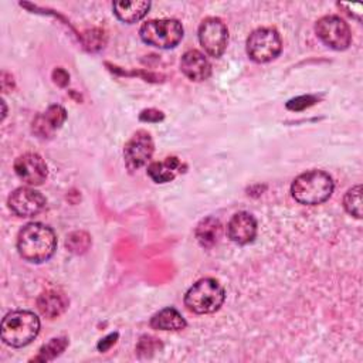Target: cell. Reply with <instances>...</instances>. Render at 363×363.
<instances>
[{
	"mask_svg": "<svg viewBox=\"0 0 363 363\" xmlns=\"http://www.w3.org/2000/svg\"><path fill=\"white\" fill-rule=\"evenodd\" d=\"M343 206L350 216L356 218H362V186L360 184L347 190V193L343 197Z\"/></svg>",
	"mask_w": 363,
	"mask_h": 363,
	"instance_id": "obj_21",
	"label": "cell"
},
{
	"mask_svg": "<svg viewBox=\"0 0 363 363\" xmlns=\"http://www.w3.org/2000/svg\"><path fill=\"white\" fill-rule=\"evenodd\" d=\"M163 118H164L163 112H160L157 109H153V108L145 109L139 115V119L143 121V122H160V121H163Z\"/></svg>",
	"mask_w": 363,
	"mask_h": 363,
	"instance_id": "obj_25",
	"label": "cell"
},
{
	"mask_svg": "<svg viewBox=\"0 0 363 363\" xmlns=\"http://www.w3.org/2000/svg\"><path fill=\"white\" fill-rule=\"evenodd\" d=\"M224 299L223 285L214 278H203L189 288L184 295V305L190 312L204 315L218 311Z\"/></svg>",
	"mask_w": 363,
	"mask_h": 363,
	"instance_id": "obj_4",
	"label": "cell"
},
{
	"mask_svg": "<svg viewBox=\"0 0 363 363\" xmlns=\"http://www.w3.org/2000/svg\"><path fill=\"white\" fill-rule=\"evenodd\" d=\"M160 346V343L157 342V339L152 337V336H142L139 343H138V347L136 350L140 353V352H155L156 347Z\"/></svg>",
	"mask_w": 363,
	"mask_h": 363,
	"instance_id": "obj_24",
	"label": "cell"
},
{
	"mask_svg": "<svg viewBox=\"0 0 363 363\" xmlns=\"http://www.w3.org/2000/svg\"><path fill=\"white\" fill-rule=\"evenodd\" d=\"M37 308L48 319L58 318L68 308V298L58 289H47L37 299Z\"/></svg>",
	"mask_w": 363,
	"mask_h": 363,
	"instance_id": "obj_15",
	"label": "cell"
},
{
	"mask_svg": "<svg viewBox=\"0 0 363 363\" xmlns=\"http://www.w3.org/2000/svg\"><path fill=\"white\" fill-rule=\"evenodd\" d=\"M155 150L153 140L146 130H138L125 145L123 157L126 167L133 172L145 166Z\"/></svg>",
	"mask_w": 363,
	"mask_h": 363,
	"instance_id": "obj_9",
	"label": "cell"
},
{
	"mask_svg": "<svg viewBox=\"0 0 363 363\" xmlns=\"http://www.w3.org/2000/svg\"><path fill=\"white\" fill-rule=\"evenodd\" d=\"M112 9L115 16L128 24L136 23L140 18L146 16V13L150 9V3L145 0H136V1H113Z\"/></svg>",
	"mask_w": 363,
	"mask_h": 363,
	"instance_id": "obj_16",
	"label": "cell"
},
{
	"mask_svg": "<svg viewBox=\"0 0 363 363\" xmlns=\"http://www.w3.org/2000/svg\"><path fill=\"white\" fill-rule=\"evenodd\" d=\"M67 346H68V339L67 337H54L48 343L41 346V349L38 350V354L33 360L34 362L52 360L57 356H60L65 350Z\"/></svg>",
	"mask_w": 363,
	"mask_h": 363,
	"instance_id": "obj_20",
	"label": "cell"
},
{
	"mask_svg": "<svg viewBox=\"0 0 363 363\" xmlns=\"http://www.w3.org/2000/svg\"><path fill=\"white\" fill-rule=\"evenodd\" d=\"M40 332V319L30 311H13L1 320V340L11 347L31 343Z\"/></svg>",
	"mask_w": 363,
	"mask_h": 363,
	"instance_id": "obj_3",
	"label": "cell"
},
{
	"mask_svg": "<svg viewBox=\"0 0 363 363\" xmlns=\"http://www.w3.org/2000/svg\"><path fill=\"white\" fill-rule=\"evenodd\" d=\"M17 176L30 186H40L45 182L48 170L43 157L37 153L20 155L14 162Z\"/></svg>",
	"mask_w": 363,
	"mask_h": 363,
	"instance_id": "obj_11",
	"label": "cell"
},
{
	"mask_svg": "<svg viewBox=\"0 0 363 363\" xmlns=\"http://www.w3.org/2000/svg\"><path fill=\"white\" fill-rule=\"evenodd\" d=\"M57 250V237L54 231L41 223L24 225L17 235V251L28 262H44L50 259Z\"/></svg>",
	"mask_w": 363,
	"mask_h": 363,
	"instance_id": "obj_1",
	"label": "cell"
},
{
	"mask_svg": "<svg viewBox=\"0 0 363 363\" xmlns=\"http://www.w3.org/2000/svg\"><path fill=\"white\" fill-rule=\"evenodd\" d=\"M65 245L74 254H84L91 245V237L85 231H74L67 237Z\"/></svg>",
	"mask_w": 363,
	"mask_h": 363,
	"instance_id": "obj_22",
	"label": "cell"
},
{
	"mask_svg": "<svg viewBox=\"0 0 363 363\" xmlns=\"http://www.w3.org/2000/svg\"><path fill=\"white\" fill-rule=\"evenodd\" d=\"M67 119V112L61 105H51L45 112L38 113L31 125L34 135L41 139L51 138L55 130L61 128V125Z\"/></svg>",
	"mask_w": 363,
	"mask_h": 363,
	"instance_id": "obj_13",
	"label": "cell"
},
{
	"mask_svg": "<svg viewBox=\"0 0 363 363\" xmlns=\"http://www.w3.org/2000/svg\"><path fill=\"white\" fill-rule=\"evenodd\" d=\"M52 79L60 86H67L69 82V75L64 68H55L52 71Z\"/></svg>",
	"mask_w": 363,
	"mask_h": 363,
	"instance_id": "obj_26",
	"label": "cell"
},
{
	"mask_svg": "<svg viewBox=\"0 0 363 363\" xmlns=\"http://www.w3.org/2000/svg\"><path fill=\"white\" fill-rule=\"evenodd\" d=\"M182 163L177 157H166L163 162H153L147 167V174L155 183H167L180 172Z\"/></svg>",
	"mask_w": 363,
	"mask_h": 363,
	"instance_id": "obj_17",
	"label": "cell"
},
{
	"mask_svg": "<svg viewBox=\"0 0 363 363\" xmlns=\"http://www.w3.org/2000/svg\"><path fill=\"white\" fill-rule=\"evenodd\" d=\"M116 339H118V333H111V335H108L106 337L101 339V342L98 343V349H99L101 352L108 350V349L116 342Z\"/></svg>",
	"mask_w": 363,
	"mask_h": 363,
	"instance_id": "obj_27",
	"label": "cell"
},
{
	"mask_svg": "<svg viewBox=\"0 0 363 363\" xmlns=\"http://www.w3.org/2000/svg\"><path fill=\"white\" fill-rule=\"evenodd\" d=\"M45 197L30 187L16 189L7 200L9 208L18 217H33L41 213L45 207Z\"/></svg>",
	"mask_w": 363,
	"mask_h": 363,
	"instance_id": "obj_10",
	"label": "cell"
},
{
	"mask_svg": "<svg viewBox=\"0 0 363 363\" xmlns=\"http://www.w3.org/2000/svg\"><path fill=\"white\" fill-rule=\"evenodd\" d=\"M194 234L201 247L211 248L221 237V223L216 217H206L197 224Z\"/></svg>",
	"mask_w": 363,
	"mask_h": 363,
	"instance_id": "obj_18",
	"label": "cell"
},
{
	"mask_svg": "<svg viewBox=\"0 0 363 363\" xmlns=\"http://www.w3.org/2000/svg\"><path fill=\"white\" fill-rule=\"evenodd\" d=\"M184 318L174 308H164L155 313L150 319V326L159 330H182L186 328Z\"/></svg>",
	"mask_w": 363,
	"mask_h": 363,
	"instance_id": "obj_19",
	"label": "cell"
},
{
	"mask_svg": "<svg viewBox=\"0 0 363 363\" xmlns=\"http://www.w3.org/2000/svg\"><path fill=\"white\" fill-rule=\"evenodd\" d=\"M316 102V96L313 95H302L298 98H294L286 102V108L291 111H302L305 108L312 106Z\"/></svg>",
	"mask_w": 363,
	"mask_h": 363,
	"instance_id": "obj_23",
	"label": "cell"
},
{
	"mask_svg": "<svg viewBox=\"0 0 363 363\" xmlns=\"http://www.w3.org/2000/svg\"><path fill=\"white\" fill-rule=\"evenodd\" d=\"M318 37L330 48L342 51L352 43V31L347 23L337 16H325L316 21Z\"/></svg>",
	"mask_w": 363,
	"mask_h": 363,
	"instance_id": "obj_7",
	"label": "cell"
},
{
	"mask_svg": "<svg viewBox=\"0 0 363 363\" xmlns=\"http://www.w3.org/2000/svg\"><path fill=\"white\" fill-rule=\"evenodd\" d=\"M281 50L282 41L274 28H257L247 38V54L255 62H269L279 55Z\"/></svg>",
	"mask_w": 363,
	"mask_h": 363,
	"instance_id": "obj_6",
	"label": "cell"
},
{
	"mask_svg": "<svg viewBox=\"0 0 363 363\" xmlns=\"http://www.w3.org/2000/svg\"><path fill=\"white\" fill-rule=\"evenodd\" d=\"M182 72L191 81H204L211 74V65L208 60L197 50H189L180 60Z\"/></svg>",
	"mask_w": 363,
	"mask_h": 363,
	"instance_id": "obj_14",
	"label": "cell"
},
{
	"mask_svg": "<svg viewBox=\"0 0 363 363\" xmlns=\"http://www.w3.org/2000/svg\"><path fill=\"white\" fill-rule=\"evenodd\" d=\"M140 38L147 45L167 50L176 47L183 38V26L174 18L149 20L139 30Z\"/></svg>",
	"mask_w": 363,
	"mask_h": 363,
	"instance_id": "obj_5",
	"label": "cell"
},
{
	"mask_svg": "<svg viewBox=\"0 0 363 363\" xmlns=\"http://www.w3.org/2000/svg\"><path fill=\"white\" fill-rule=\"evenodd\" d=\"M228 238L240 245L251 242L257 235V221L247 211L235 213L227 224Z\"/></svg>",
	"mask_w": 363,
	"mask_h": 363,
	"instance_id": "obj_12",
	"label": "cell"
},
{
	"mask_svg": "<svg viewBox=\"0 0 363 363\" xmlns=\"http://www.w3.org/2000/svg\"><path fill=\"white\" fill-rule=\"evenodd\" d=\"M199 41L204 51L211 57H220L228 41V31L223 20L207 17L199 27Z\"/></svg>",
	"mask_w": 363,
	"mask_h": 363,
	"instance_id": "obj_8",
	"label": "cell"
},
{
	"mask_svg": "<svg viewBox=\"0 0 363 363\" xmlns=\"http://www.w3.org/2000/svg\"><path fill=\"white\" fill-rule=\"evenodd\" d=\"M333 180L323 170H308L291 184V194L299 203L305 206H316L326 201L333 193Z\"/></svg>",
	"mask_w": 363,
	"mask_h": 363,
	"instance_id": "obj_2",
	"label": "cell"
}]
</instances>
